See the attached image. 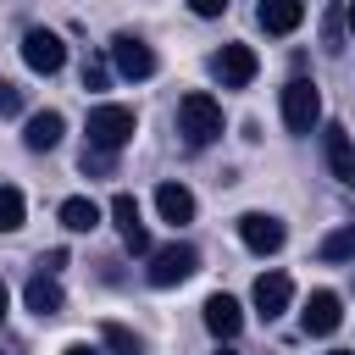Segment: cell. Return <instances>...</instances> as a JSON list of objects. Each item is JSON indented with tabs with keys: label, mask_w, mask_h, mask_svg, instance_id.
<instances>
[{
	"label": "cell",
	"mask_w": 355,
	"mask_h": 355,
	"mask_svg": "<svg viewBox=\"0 0 355 355\" xmlns=\"http://www.w3.org/2000/svg\"><path fill=\"white\" fill-rule=\"evenodd\" d=\"M178 133H183L189 144H211V139H222V105H216L205 89L183 94V100H178Z\"/></svg>",
	"instance_id": "obj_1"
},
{
	"label": "cell",
	"mask_w": 355,
	"mask_h": 355,
	"mask_svg": "<svg viewBox=\"0 0 355 355\" xmlns=\"http://www.w3.org/2000/svg\"><path fill=\"white\" fill-rule=\"evenodd\" d=\"M133 133H139V116H133L128 105H94V111H89V144L122 150Z\"/></svg>",
	"instance_id": "obj_2"
},
{
	"label": "cell",
	"mask_w": 355,
	"mask_h": 355,
	"mask_svg": "<svg viewBox=\"0 0 355 355\" xmlns=\"http://www.w3.org/2000/svg\"><path fill=\"white\" fill-rule=\"evenodd\" d=\"M194 272H200V250L194 244H161V250H150V283L155 288L189 283Z\"/></svg>",
	"instance_id": "obj_3"
},
{
	"label": "cell",
	"mask_w": 355,
	"mask_h": 355,
	"mask_svg": "<svg viewBox=\"0 0 355 355\" xmlns=\"http://www.w3.org/2000/svg\"><path fill=\"white\" fill-rule=\"evenodd\" d=\"M283 122H288V133H311L322 122V94H316L311 78L283 83Z\"/></svg>",
	"instance_id": "obj_4"
},
{
	"label": "cell",
	"mask_w": 355,
	"mask_h": 355,
	"mask_svg": "<svg viewBox=\"0 0 355 355\" xmlns=\"http://www.w3.org/2000/svg\"><path fill=\"white\" fill-rule=\"evenodd\" d=\"M111 67H116L122 78L144 83V78H155V50H150L139 33H116V39H111Z\"/></svg>",
	"instance_id": "obj_5"
},
{
	"label": "cell",
	"mask_w": 355,
	"mask_h": 355,
	"mask_svg": "<svg viewBox=\"0 0 355 355\" xmlns=\"http://www.w3.org/2000/svg\"><path fill=\"white\" fill-rule=\"evenodd\" d=\"M22 61L33 67V72H61L67 67V44H61V33H50V28H28L22 33Z\"/></svg>",
	"instance_id": "obj_6"
},
{
	"label": "cell",
	"mask_w": 355,
	"mask_h": 355,
	"mask_svg": "<svg viewBox=\"0 0 355 355\" xmlns=\"http://www.w3.org/2000/svg\"><path fill=\"white\" fill-rule=\"evenodd\" d=\"M255 67H261V61H255L250 44H222V50L211 55V72L222 78V89H244V83L255 78Z\"/></svg>",
	"instance_id": "obj_7"
},
{
	"label": "cell",
	"mask_w": 355,
	"mask_h": 355,
	"mask_svg": "<svg viewBox=\"0 0 355 355\" xmlns=\"http://www.w3.org/2000/svg\"><path fill=\"white\" fill-rule=\"evenodd\" d=\"M239 239H244L255 255H272V250H283L288 233H283L277 216H266V211H244V216H239Z\"/></svg>",
	"instance_id": "obj_8"
},
{
	"label": "cell",
	"mask_w": 355,
	"mask_h": 355,
	"mask_svg": "<svg viewBox=\"0 0 355 355\" xmlns=\"http://www.w3.org/2000/svg\"><path fill=\"white\" fill-rule=\"evenodd\" d=\"M255 311H261V322H277L283 311H288V300H294V283L283 277V272H261L255 277Z\"/></svg>",
	"instance_id": "obj_9"
},
{
	"label": "cell",
	"mask_w": 355,
	"mask_h": 355,
	"mask_svg": "<svg viewBox=\"0 0 355 355\" xmlns=\"http://www.w3.org/2000/svg\"><path fill=\"white\" fill-rule=\"evenodd\" d=\"M111 222H116V233H122V244H128L133 255H150V233H144V222H139V200H133V194H116V200H111Z\"/></svg>",
	"instance_id": "obj_10"
},
{
	"label": "cell",
	"mask_w": 355,
	"mask_h": 355,
	"mask_svg": "<svg viewBox=\"0 0 355 355\" xmlns=\"http://www.w3.org/2000/svg\"><path fill=\"white\" fill-rule=\"evenodd\" d=\"M338 322H344V311H338V294H333V288H316V294L305 300V311H300V327L316 333V338H327Z\"/></svg>",
	"instance_id": "obj_11"
},
{
	"label": "cell",
	"mask_w": 355,
	"mask_h": 355,
	"mask_svg": "<svg viewBox=\"0 0 355 355\" xmlns=\"http://www.w3.org/2000/svg\"><path fill=\"white\" fill-rule=\"evenodd\" d=\"M322 144H327V166H333V178L355 189V139H349V128L333 122V128L322 133Z\"/></svg>",
	"instance_id": "obj_12"
},
{
	"label": "cell",
	"mask_w": 355,
	"mask_h": 355,
	"mask_svg": "<svg viewBox=\"0 0 355 355\" xmlns=\"http://www.w3.org/2000/svg\"><path fill=\"white\" fill-rule=\"evenodd\" d=\"M22 300H28V311H33V316H55V311L67 305V294H61L55 272H33V277H28V288H22Z\"/></svg>",
	"instance_id": "obj_13"
},
{
	"label": "cell",
	"mask_w": 355,
	"mask_h": 355,
	"mask_svg": "<svg viewBox=\"0 0 355 355\" xmlns=\"http://www.w3.org/2000/svg\"><path fill=\"white\" fill-rule=\"evenodd\" d=\"M61 133H67V116H61V111H33L28 128H22V144H28V150H55Z\"/></svg>",
	"instance_id": "obj_14"
},
{
	"label": "cell",
	"mask_w": 355,
	"mask_h": 355,
	"mask_svg": "<svg viewBox=\"0 0 355 355\" xmlns=\"http://www.w3.org/2000/svg\"><path fill=\"white\" fill-rule=\"evenodd\" d=\"M205 327H211L216 338H239V327H244L239 300H233V294H211V300H205Z\"/></svg>",
	"instance_id": "obj_15"
},
{
	"label": "cell",
	"mask_w": 355,
	"mask_h": 355,
	"mask_svg": "<svg viewBox=\"0 0 355 355\" xmlns=\"http://www.w3.org/2000/svg\"><path fill=\"white\" fill-rule=\"evenodd\" d=\"M255 22H261L266 33H294V28L305 22V0H261Z\"/></svg>",
	"instance_id": "obj_16"
},
{
	"label": "cell",
	"mask_w": 355,
	"mask_h": 355,
	"mask_svg": "<svg viewBox=\"0 0 355 355\" xmlns=\"http://www.w3.org/2000/svg\"><path fill=\"white\" fill-rule=\"evenodd\" d=\"M155 211H161L172 227H183V222H194V194H189L183 183H161V189H155Z\"/></svg>",
	"instance_id": "obj_17"
},
{
	"label": "cell",
	"mask_w": 355,
	"mask_h": 355,
	"mask_svg": "<svg viewBox=\"0 0 355 355\" xmlns=\"http://www.w3.org/2000/svg\"><path fill=\"white\" fill-rule=\"evenodd\" d=\"M61 227H67V233H94V227H100V205L83 200V194L61 200Z\"/></svg>",
	"instance_id": "obj_18"
},
{
	"label": "cell",
	"mask_w": 355,
	"mask_h": 355,
	"mask_svg": "<svg viewBox=\"0 0 355 355\" xmlns=\"http://www.w3.org/2000/svg\"><path fill=\"white\" fill-rule=\"evenodd\" d=\"M22 216H28V200H22V189L0 183V233H17V227H22Z\"/></svg>",
	"instance_id": "obj_19"
},
{
	"label": "cell",
	"mask_w": 355,
	"mask_h": 355,
	"mask_svg": "<svg viewBox=\"0 0 355 355\" xmlns=\"http://www.w3.org/2000/svg\"><path fill=\"white\" fill-rule=\"evenodd\" d=\"M100 344H105L111 355H144V344H139V333H128L122 322H105V327H100Z\"/></svg>",
	"instance_id": "obj_20"
},
{
	"label": "cell",
	"mask_w": 355,
	"mask_h": 355,
	"mask_svg": "<svg viewBox=\"0 0 355 355\" xmlns=\"http://www.w3.org/2000/svg\"><path fill=\"white\" fill-rule=\"evenodd\" d=\"M316 255H322V261H349V255H355V222H349V227H338V233H327Z\"/></svg>",
	"instance_id": "obj_21"
},
{
	"label": "cell",
	"mask_w": 355,
	"mask_h": 355,
	"mask_svg": "<svg viewBox=\"0 0 355 355\" xmlns=\"http://www.w3.org/2000/svg\"><path fill=\"white\" fill-rule=\"evenodd\" d=\"M78 166H83V172H94V178H105V172H111V150H100V144H83Z\"/></svg>",
	"instance_id": "obj_22"
},
{
	"label": "cell",
	"mask_w": 355,
	"mask_h": 355,
	"mask_svg": "<svg viewBox=\"0 0 355 355\" xmlns=\"http://www.w3.org/2000/svg\"><path fill=\"white\" fill-rule=\"evenodd\" d=\"M17 111H22V89L0 78V116H17Z\"/></svg>",
	"instance_id": "obj_23"
},
{
	"label": "cell",
	"mask_w": 355,
	"mask_h": 355,
	"mask_svg": "<svg viewBox=\"0 0 355 355\" xmlns=\"http://www.w3.org/2000/svg\"><path fill=\"white\" fill-rule=\"evenodd\" d=\"M83 89H105V61H83Z\"/></svg>",
	"instance_id": "obj_24"
},
{
	"label": "cell",
	"mask_w": 355,
	"mask_h": 355,
	"mask_svg": "<svg viewBox=\"0 0 355 355\" xmlns=\"http://www.w3.org/2000/svg\"><path fill=\"white\" fill-rule=\"evenodd\" d=\"M227 6H233V0H189V11H194V17H222Z\"/></svg>",
	"instance_id": "obj_25"
},
{
	"label": "cell",
	"mask_w": 355,
	"mask_h": 355,
	"mask_svg": "<svg viewBox=\"0 0 355 355\" xmlns=\"http://www.w3.org/2000/svg\"><path fill=\"white\" fill-rule=\"evenodd\" d=\"M39 266H44V272H61V266H67V250H50V255H39Z\"/></svg>",
	"instance_id": "obj_26"
},
{
	"label": "cell",
	"mask_w": 355,
	"mask_h": 355,
	"mask_svg": "<svg viewBox=\"0 0 355 355\" xmlns=\"http://www.w3.org/2000/svg\"><path fill=\"white\" fill-rule=\"evenodd\" d=\"M61 355H100V349H94V344H67Z\"/></svg>",
	"instance_id": "obj_27"
},
{
	"label": "cell",
	"mask_w": 355,
	"mask_h": 355,
	"mask_svg": "<svg viewBox=\"0 0 355 355\" xmlns=\"http://www.w3.org/2000/svg\"><path fill=\"white\" fill-rule=\"evenodd\" d=\"M6 305H11V294H6V283H0V322H6Z\"/></svg>",
	"instance_id": "obj_28"
},
{
	"label": "cell",
	"mask_w": 355,
	"mask_h": 355,
	"mask_svg": "<svg viewBox=\"0 0 355 355\" xmlns=\"http://www.w3.org/2000/svg\"><path fill=\"white\" fill-rule=\"evenodd\" d=\"M349 33H355V0H349Z\"/></svg>",
	"instance_id": "obj_29"
},
{
	"label": "cell",
	"mask_w": 355,
	"mask_h": 355,
	"mask_svg": "<svg viewBox=\"0 0 355 355\" xmlns=\"http://www.w3.org/2000/svg\"><path fill=\"white\" fill-rule=\"evenodd\" d=\"M216 355H239V349H216Z\"/></svg>",
	"instance_id": "obj_30"
},
{
	"label": "cell",
	"mask_w": 355,
	"mask_h": 355,
	"mask_svg": "<svg viewBox=\"0 0 355 355\" xmlns=\"http://www.w3.org/2000/svg\"><path fill=\"white\" fill-rule=\"evenodd\" d=\"M333 355H349V349H333Z\"/></svg>",
	"instance_id": "obj_31"
}]
</instances>
